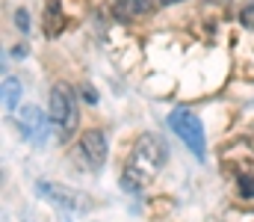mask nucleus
Segmentation results:
<instances>
[{
  "label": "nucleus",
  "mask_w": 254,
  "mask_h": 222,
  "mask_svg": "<svg viewBox=\"0 0 254 222\" xmlns=\"http://www.w3.org/2000/svg\"><path fill=\"white\" fill-rule=\"evenodd\" d=\"M39 193H42L48 202H54V205H63V208H68V211H77V208L83 205V199H80L74 190L60 187V184H51V181H39Z\"/></svg>",
  "instance_id": "nucleus-6"
},
{
  "label": "nucleus",
  "mask_w": 254,
  "mask_h": 222,
  "mask_svg": "<svg viewBox=\"0 0 254 222\" xmlns=\"http://www.w3.org/2000/svg\"><path fill=\"white\" fill-rule=\"evenodd\" d=\"M15 24H18V30H24V33L30 30V15H27V9H18V12H15Z\"/></svg>",
  "instance_id": "nucleus-10"
},
{
  "label": "nucleus",
  "mask_w": 254,
  "mask_h": 222,
  "mask_svg": "<svg viewBox=\"0 0 254 222\" xmlns=\"http://www.w3.org/2000/svg\"><path fill=\"white\" fill-rule=\"evenodd\" d=\"M166 157H169V151H166L163 137H157V134H142V137L136 140L133 151H130V157H127L125 184H130L133 190L148 187V184L160 175V169L166 166Z\"/></svg>",
  "instance_id": "nucleus-1"
},
{
  "label": "nucleus",
  "mask_w": 254,
  "mask_h": 222,
  "mask_svg": "<svg viewBox=\"0 0 254 222\" xmlns=\"http://www.w3.org/2000/svg\"><path fill=\"white\" fill-rule=\"evenodd\" d=\"M169 128L187 143V148L195 157H204V128H201V119L195 113H190V110H172Z\"/></svg>",
  "instance_id": "nucleus-3"
},
{
  "label": "nucleus",
  "mask_w": 254,
  "mask_h": 222,
  "mask_svg": "<svg viewBox=\"0 0 254 222\" xmlns=\"http://www.w3.org/2000/svg\"><path fill=\"white\" fill-rule=\"evenodd\" d=\"M163 6H175V3H181V0H160Z\"/></svg>",
  "instance_id": "nucleus-13"
},
{
  "label": "nucleus",
  "mask_w": 254,
  "mask_h": 222,
  "mask_svg": "<svg viewBox=\"0 0 254 222\" xmlns=\"http://www.w3.org/2000/svg\"><path fill=\"white\" fill-rule=\"evenodd\" d=\"M80 154H83V160H86L92 169L104 166V160H107V134L98 131V128L86 131V134L80 137Z\"/></svg>",
  "instance_id": "nucleus-4"
},
{
  "label": "nucleus",
  "mask_w": 254,
  "mask_h": 222,
  "mask_svg": "<svg viewBox=\"0 0 254 222\" xmlns=\"http://www.w3.org/2000/svg\"><path fill=\"white\" fill-rule=\"evenodd\" d=\"M18 101H21V83L15 77H6L3 80V104H6V110H15Z\"/></svg>",
  "instance_id": "nucleus-7"
},
{
  "label": "nucleus",
  "mask_w": 254,
  "mask_h": 222,
  "mask_svg": "<svg viewBox=\"0 0 254 222\" xmlns=\"http://www.w3.org/2000/svg\"><path fill=\"white\" fill-rule=\"evenodd\" d=\"M18 125H21V131H24V137L27 140H33V143H45V137H48V119L42 116V110L39 107H24L21 110V119H18Z\"/></svg>",
  "instance_id": "nucleus-5"
},
{
  "label": "nucleus",
  "mask_w": 254,
  "mask_h": 222,
  "mask_svg": "<svg viewBox=\"0 0 254 222\" xmlns=\"http://www.w3.org/2000/svg\"><path fill=\"white\" fill-rule=\"evenodd\" d=\"M240 24H243L246 30H254V3H249V6L240 12Z\"/></svg>",
  "instance_id": "nucleus-9"
},
{
  "label": "nucleus",
  "mask_w": 254,
  "mask_h": 222,
  "mask_svg": "<svg viewBox=\"0 0 254 222\" xmlns=\"http://www.w3.org/2000/svg\"><path fill=\"white\" fill-rule=\"evenodd\" d=\"M83 92H86V101H89V104H95V101H98V95H95V89H92V86H86Z\"/></svg>",
  "instance_id": "nucleus-12"
},
{
  "label": "nucleus",
  "mask_w": 254,
  "mask_h": 222,
  "mask_svg": "<svg viewBox=\"0 0 254 222\" xmlns=\"http://www.w3.org/2000/svg\"><path fill=\"white\" fill-rule=\"evenodd\" d=\"M51 122L60 131V140H71L77 131V98L65 83L51 89Z\"/></svg>",
  "instance_id": "nucleus-2"
},
{
  "label": "nucleus",
  "mask_w": 254,
  "mask_h": 222,
  "mask_svg": "<svg viewBox=\"0 0 254 222\" xmlns=\"http://www.w3.org/2000/svg\"><path fill=\"white\" fill-rule=\"evenodd\" d=\"M240 193H243L246 199H254V178H243V181H240Z\"/></svg>",
  "instance_id": "nucleus-11"
},
{
  "label": "nucleus",
  "mask_w": 254,
  "mask_h": 222,
  "mask_svg": "<svg viewBox=\"0 0 254 222\" xmlns=\"http://www.w3.org/2000/svg\"><path fill=\"white\" fill-rule=\"evenodd\" d=\"M116 3L125 9L127 15H139V12H145L151 6V0H116Z\"/></svg>",
  "instance_id": "nucleus-8"
}]
</instances>
